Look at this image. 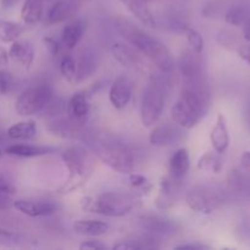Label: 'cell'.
<instances>
[{
  "label": "cell",
  "mask_w": 250,
  "mask_h": 250,
  "mask_svg": "<svg viewBox=\"0 0 250 250\" xmlns=\"http://www.w3.org/2000/svg\"><path fill=\"white\" fill-rule=\"evenodd\" d=\"M197 166L200 171H205L209 173H220L224 167V163H222V159L220 158V154L205 153L200 156Z\"/></svg>",
  "instance_id": "obj_31"
},
{
  "label": "cell",
  "mask_w": 250,
  "mask_h": 250,
  "mask_svg": "<svg viewBox=\"0 0 250 250\" xmlns=\"http://www.w3.org/2000/svg\"><path fill=\"white\" fill-rule=\"evenodd\" d=\"M9 51L0 46V66H7L9 65Z\"/></svg>",
  "instance_id": "obj_44"
},
{
  "label": "cell",
  "mask_w": 250,
  "mask_h": 250,
  "mask_svg": "<svg viewBox=\"0 0 250 250\" xmlns=\"http://www.w3.org/2000/svg\"><path fill=\"white\" fill-rule=\"evenodd\" d=\"M146 1H148V2H149V1H151V0H146Z\"/></svg>",
  "instance_id": "obj_50"
},
{
  "label": "cell",
  "mask_w": 250,
  "mask_h": 250,
  "mask_svg": "<svg viewBox=\"0 0 250 250\" xmlns=\"http://www.w3.org/2000/svg\"><path fill=\"white\" fill-rule=\"evenodd\" d=\"M199 77L188 80L187 85L171 109L173 122L183 129H192L197 126L207 112L208 92Z\"/></svg>",
  "instance_id": "obj_2"
},
{
  "label": "cell",
  "mask_w": 250,
  "mask_h": 250,
  "mask_svg": "<svg viewBox=\"0 0 250 250\" xmlns=\"http://www.w3.org/2000/svg\"><path fill=\"white\" fill-rule=\"evenodd\" d=\"M183 128L176 124H163L154 127L149 134V143L154 146H167L180 142Z\"/></svg>",
  "instance_id": "obj_13"
},
{
  "label": "cell",
  "mask_w": 250,
  "mask_h": 250,
  "mask_svg": "<svg viewBox=\"0 0 250 250\" xmlns=\"http://www.w3.org/2000/svg\"><path fill=\"white\" fill-rule=\"evenodd\" d=\"M82 125L83 122L75 121L67 116V119L62 117V119H56L51 121L49 124L48 129L56 136L62 137V138L84 139L88 132L83 128Z\"/></svg>",
  "instance_id": "obj_15"
},
{
  "label": "cell",
  "mask_w": 250,
  "mask_h": 250,
  "mask_svg": "<svg viewBox=\"0 0 250 250\" xmlns=\"http://www.w3.org/2000/svg\"><path fill=\"white\" fill-rule=\"evenodd\" d=\"M92 153L104 165L119 173L128 175L136 167V153L131 146L111 136H95L87 133L83 139Z\"/></svg>",
  "instance_id": "obj_3"
},
{
  "label": "cell",
  "mask_w": 250,
  "mask_h": 250,
  "mask_svg": "<svg viewBox=\"0 0 250 250\" xmlns=\"http://www.w3.org/2000/svg\"><path fill=\"white\" fill-rule=\"evenodd\" d=\"M132 93H133V83H132V81L125 75L119 76L110 87V104L116 110H124L131 102Z\"/></svg>",
  "instance_id": "obj_11"
},
{
  "label": "cell",
  "mask_w": 250,
  "mask_h": 250,
  "mask_svg": "<svg viewBox=\"0 0 250 250\" xmlns=\"http://www.w3.org/2000/svg\"><path fill=\"white\" fill-rule=\"evenodd\" d=\"M55 151L53 146H32V144H12L5 149V153L19 158H37V156L48 155Z\"/></svg>",
  "instance_id": "obj_25"
},
{
  "label": "cell",
  "mask_w": 250,
  "mask_h": 250,
  "mask_svg": "<svg viewBox=\"0 0 250 250\" xmlns=\"http://www.w3.org/2000/svg\"><path fill=\"white\" fill-rule=\"evenodd\" d=\"M238 55L242 60L250 63V44L249 45H242L238 48Z\"/></svg>",
  "instance_id": "obj_43"
},
{
  "label": "cell",
  "mask_w": 250,
  "mask_h": 250,
  "mask_svg": "<svg viewBox=\"0 0 250 250\" xmlns=\"http://www.w3.org/2000/svg\"><path fill=\"white\" fill-rule=\"evenodd\" d=\"M190 168V159L189 153L187 148H180L172 154L168 163V171H170V177L175 182L181 183L187 176L188 171Z\"/></svg>",
  "instance_id": "obj_19"
},
{
  "label": "cell",
  "mask_w": 250,
  "mask_h": 250,
  "mask_svg": "<svg viewBox=\"0 0 250 250\" xmlns=\"http://www.w3.org/2000/svg\"><path fill=\"white\" fill-rule=\"evenodd\" d=\"M160 236L146 232L144 234L129 237L124 241L114 244L112 249L116 250H142V249H159L161 247Z\"/></svg>",
  "instance_id": "obj_16"
},
{
  "label": "cell",
  "mask_w": 250,
  "mask_h": 250,
  "mask_svg": "<svg viewBox=\"0 0 250 250\" xmlns=\"http://www.w3.org/2000/svg\"><path fill=\"white\" fill-rule=\"evenodd\" d=\"M2 156V151H1V149H0V158H1Z\"/></svg>",
  "instance_id": "obj_49"
},
{
  "label": "cell",
  "mask_w": 250,
  "mask_h": 250,
  "mask_svg": "<svg viewBox=\"0 0 250 250\" xmlns=\"http://www.w3.org/2000/svg\"><path fill=\"white\" fill-rule=\"evenodd\" d=\"M167 85L163 77L151 75L143 93L141 105V121L144 127H151L159 121L165 109Z\"/></svg>",
  "instance_id": "obj_6"
},
{
  "label": "cell",
  "mask_w": 250,
  "mask_h": 250,
  "mask_svg": "<svg viewBox=\"0 0 250 250\" xmlns=\"http://www.w3.org/2000/svg\"><path fill=\"white\" fill-rule=\"evenodd\" d=\"M177 250H203V249H210L209 246L203 243H186L181 244V246L175 247Z\"/></svg>",
  "instance_id": "obj_42"
},
{
  "label": "cell",
  "mask_w": 250,
  "mask_h": 250,
  "mask_svg": "<svg viewBox=\"0 0 250 250\" xmlns=\"http://www.w3.org/2000/svg\"><path fill=\"white\" fill-rule=\"evenodd\" d=\"M73 229L83 236L99 237L107 233V231L110 229V225L102 220L81 219L73 222Z\"/></svg>",
  "instance_id": "obj_26"
},
{
  "label": "cell",
  "mask_w": 250,
  "mask_h": 250,
  "mask_svg": "<svg viewBox=\"0 0 250 250\" xmlns=\"http://www.w3.org/2000/svg\"><path fill=\"white\" fill-rule=\"evenodd\" d=\"M110 53L120 65L128 70L138 71V72L146 71V65L144 63L143 59L134 50L133 46L126 45L124 43H114L110 46Z\"/></svg>",
  "instance_id": "obj_10"
},
{
  "label": "cell",
  "mask_w": 250,
  "mask_h": 250,
  "mask_svg": "<svg viewBox=\"0 0 250 250\" xmlns=\"http://www.w3.org/2000/svg\"><path fill=\"white\" fill-rule=\"evenodd\" d=\"M66 114L70 119L84 124L90 114V103L87 93H75L66 104Z\"/></svg>",
  "instance_id": "obj_17"
},
{
  "label": "cell",
  "mask_w": 250,
  "mask_h": 250,
  "mask_svg": "<svg viewBox=\"0 0 250 250\" xmlns=\"http://www.w3.org/2000/svg\"><path fill=\"white\" fill-rule=\"evenodd\" d=\"M229 185L234 192L243 195H250V178L242 175L239 171H233L229 177Z\"/></svg>",
  "instance_id": "obj_33"
},
{
  "label": "cell",
  "mask_w": 250,
  "mask_h": 250,
  "mask_svg": "<svg viewBox=\"0 0 250 250\" xmlns=\"http://www.w3.org/2000/svg\"><path fill=\"white\" fill-rule=\"evenodd\" d=\"M6 134L14 141H31L37 136V125L33 120L17 122L9 127Z\"/></svg>",
  "instance_id": "obj_29"
},
{
  "label": "cell",
  "mask_w": 250,
  "mask_h": 250,
  "mask_svg": "<svg viewBox=\"0 0 250 250\" xmlns=\"http://www.w3.org/2000/svg\"><path fill=\"white\" fill-rule=\"evenodd\" d=\"M97 67L98 61L92 53L85 51L81 54L78 60L76 61V83H80L90 77L97 71Z\"/></svg>",
  "instance_id": "obj_28"
},
{
  "label": "cell",
  "mask_w": 250,
  "mask_h": 250,
  "mask_svg": "<svg viewBox=\"0 0 250 250\" xmlns=\"http://www.w3.org/2000/svg\"><path fill=\"white\" fill-rule=\"evenodd\" d=\"M137 224L143 231L158 234L160 237L171 236L180 231V225L175 220L159 216V215H143L138 217Z\"/></svg>",
  "instance_id": "obj_9"
},
{
  "label": "cell",
  "mask_w": 250,
  "mask_h": 250,
  "mask_svg": "<svg viewBox=\"0 0 250 250\" xmlns=\"http://www.w3.org/2000/svg\"><path fill=\"white\" fill-rule=\"evenodd\" d=\"M243 36L247 41L250 42V21L244 22V28H243Z\"/></svg>",
  "instance_id": "obj_47"
},
{
  "label": "cell",
  "mask_w": 250,
  "mask_h": 250,
  "mask_svg": "<svg viewBox=\"0 0 250 250\" xmlns=\"http://www.w3.org/2000/svg\"><path fill=\"white\" fill-rule=\"evenodd\" d=\"M43 0H24L21 7V19L27 26H36L43 17Z\"/></svg>",
  "instance_id": "obj_27"
},
{
  "label": "cell",
  "mask_w": 250,
  "mask_h": 250,
  "mask_svg": "<svg viewBox=\"0 0 250 250\" xmlns=\"http://www.w3.org/2000/svg\"><path fill=\"white\" fill-rule=\"evenodd\" d=\"M16 192L14 182L9 178V176L0 173V210L9 209L12 205L11 197Z\"/></svg>",
  "instance_id": "obj_32"
},
{
  "label": "cell",
  "mask_w": 250,
  "mask_h": 250,
  "mask_svg": "<svg viewBox=\"0 0 250 250\" xmlns=\"http://www.w3.org/2000/svg\"><path fill=\"white\" fill-rule=\"evenodd\" d=\"M141 205V199L132 193L121 190L104 192L97 197H84L81 207L84 211L94 212L107 217H122Z\"/></svg>",
  "instance_id": "obj_5"
},
{
  "label": "cell",
  "mask_w": 250,
  "mask_h": 250,
  "mask_svg": "<svg viewBox=\"0 0 250 250\" xmlns=\"http://www.w3.org/2000/svg\"><path fill=\"white\" fill-rule=\"evenodd\" d=\"M107 246L100 241H87L80 244L81 250H94V249H106Z\"/></svg>",
  "instance_id": "obj_41"
},
{
  "label": "cell",
  "mask_w": 250,
  "mask_h": 250,
  "mask_svg": "<svg viewBox=\"0 0 250 250\" xmlns=\"http://www.w3.org/2000/svg\"><path fill=\"white\" fill-rule=\"evenodd\" d=\"M217 41H219V43L224 46H232L234 45L237 42L234 33H232V32L229 31L220 32L219 36H217Z\"/></svg>",
  "instance_id": "obj_40"
},
{
  "label": "cell",
  "mask_w": 250,
  "mask_h": 250,
  "mask_svg": "<svg viewBox=\"0 0 250 250\" xmlns=\"http://www.w3.org/2000/svg\"><path fill=\"white\" fill-rule=\"evenodd\" d=\"M54 98V92L50 85L39 84L28 87L20 94L15 103V111L20 116H32L43 112Z\"/></svg>",
  "instance_id": "obj_7"
},
{
  "label": "cell",
  "mask_w": 250,
  "mask_h": 250,
  "mask_svg": "<svg viewBox=\"0 0 250 250\" xmlns=\"http://www.w3.org/2000/svg\"><path fill=\"white\" fill-rule=\"evenodd\" d=\"M114 26L117 33L129 45L149 59L156 67L163 72H172L175 68V59L163 42L126 17L117 16L114 20Z\"/></svg>",
  "instance_id": "obj_1"
},
{
  "label": "cell",
  "mask_w": 250,
  "mask_h": 250,
  "mask_svg": "<svg viewBox=\"0 0 250 250\" xmlns=\"http://www.w3.org/2000/svg\"><path fill=\"white\" fill-rule=\"evenodd\" d=\"M180 183L175 182L170 176L161 178L155 205L159 210H167L172 208L177 198V187Z\"/></svg>",
  "instance_id": "obj_21"
},
{
  "label": "cell",
  "mask_w": 250,
  "mask_h": 250,
  "mask_svg": "<svg viewBox=\"0 0 250 250\" xmlns=\"http://www.w3.org/2000/svg\"><path fill=\"white\" fill-rule=\"evenodd\" d=\"M9 58L15 63H19L24 70H28L34 60V48L28 42L15 41L9 49Z\"/></svg>",
  "instance_id": "obj_22"
},
{
  "label": "cell",
  "mask_w": 250,
  "mask_h": 250,
  "mask_svg": "<svg viewBox=\"0 0 250 250\" xmlns=\"http://www.w3.org/2000/svg\"><path fill=\"white\" fill-rule=\"evenodd\" d=\"M20 0H1V7L4 10H10L16 6Z\"/></svg>",
  "instance_id": "obj_46"
},
{
  "label": "cell",
  "mask_w": 250,
  "mask_h": 250,
  "mask_svg": "<svg viewBox=\"0 0 250 250\" xmlns=\"http://www.w3.org/2000/svg\"><path fill=\"white\" fill-rule=\"evenodd\" d=\"M61 159L67 167L68 177L58 188V193L66 195L87 185L95 170V155L89 148L71 146L62 151Z\"/></svg>",
  "instance_id": "obj_4"
},
{
  "label": "cell",
  "mask_w": 250,
  "mask_h": 250,
  "mask_svg": "<svg viewBox=\"0 0 250 250\" xmlns=\"http://www.w3.org/2000/svg\"><path fill=\"white\" fill-rule=\"evenodd\" d=\"M186 203L192 211L198 214H211L224 204L221 192L208 186H197L186 195Z\"/></svg>",
  "instance_id": "obj_8"
},
{
  "label": "cell",
  "mask_w": 250,
  "mask_h": 250,
  "mask_svg": "<svg viewBox=\"0 0 250 250\" xmlns=\"http://www.w3.org/2000/svg\"><path fill=\"white\" fill-rule=\"evenodd\" d=\"M85 29H87V22L83 19H76L66 24L62 29V33H61L62 43L65 44L66 48L70 49V50L75 49L82 39Z\"/></svg>",
  "instance_id": "obj_24"
},
{
  "label": "cell",
  "mask_w": 250,
  "mask_h": 250,
  "mask_svg": "<svg viewBox=\"0 0 250 250\" xmlns=\"http://www.w3.org/2000/svg\"><path fill=\"white\" fill-rule=\"evenodd\" d=\"M24 31H26V27L23 24L0 20V43H12L17 41Z\"/></svg>",
  "instance_id": "obj_30"
},
{
  "label": "cell",
  "mask_w": 250,
  "mask_h": 250,
  "mask_svg": "<svg viewBox=\"0 0 250 250\" xmlns=\"http://www.w3.org/2000/svg\"><path fill=\"white\" fill-rule=\"evenodd\" d=\"M82 0H56L46 15V23L59 24L72 19L80 10Z\"/></svg>",
  "instance_id": "obj_14"
},
{
  "label": "cell",
  "mask_w": 250,
  "mask_h": 250,
  "mask_svg": "<svg viewBox=\"0 0 250 250\" xmlns=\"http://www.w3.org/2000/svg\"><path fill=\"white\" fill-rule=\"evenodd\" d=\"M126 9L141 22L143 26L153 28L156 26L155 17L149 7V2L146 0H120Z\"/></svg>",
  "instance_id": "obj_23"
},
{
  "label": "cell",
  "mask_w": 250,
  "mask_h": 250,
  "mask_svg": "<svg viewBox=\"0 0 250 250\" xmlns=\"http://www.w3.org/2000/svg\"><path fill=\"white\" fill-rule=\"evenodd\" d=\"M178 70L181 75L187 80L190 78L199 77L202 75V60H200V54L195 53L192 49H187L181 54L178 59Z\"/></svg>",
  "instance_id": "obj_20"
},
{
  "label": "cell",
  "mask_w": 250,
  "mask_h": 250,
  "mask_svg": "<svg viewBox=\"0 0 250 250\" xmlns=\"http://www.w3.org/2000/svg\"><path fill=\"white\" fill-rule=\"evenodd\" d=\"M60 72L68 83H76V60L71 55H65L61 59Z\"/></svg>",
  "instance_id": "obj_35"
},
{
  "label": "cell",
  "mask_w": 250,
  "mask_h": 250,
  "mask_svg": "<svg viewBox=\"0 0 250 250\" xmlns=\"http://www.w3.org/2000/svg\"><path fill=\"white\" fill-rule=\"evenodd\" d=\"M186 38H187L188 44H189V48L192 50H194L195 53L202 54V51L204 50V38H203L202 33L199 31L194 28H189L188 27L185 32Z\"/></svg>",
  "instance_id": "obj_37"
},
{
  "label": "cell",
  "mask_w": 250,
  "mask_h": 250,
  "mask_svg": "<svg viewBox=\"0 0 250 250\" xmlns=\"http://www.w3.org/2000/svg\"><path fill=\"white\" fill-rule=\"evenodd\" d=\"M225 20L231 26H242L247 21V10L243 6H232L225 15Z\"/></svg>",
  "instance_id": "obj_36"
},
{
  "label": "cell",
  "mask_w": 250,
  "mask_h": 250,
  "mask_svg": "<svg viewBox=\"0 0 250 250\" xmlns=\"http://www.w3.org/2000/svg\"><path fill=\"white\" fill-rule=\"evenodd\" d=\"M12 207L21 214L28 217H42L54 214L58 210V204L53 200L19 199L12 203Z\"/></svg>",
  "instance_id": "obj_12"
},
{
  "label": "cell",
  "mask_w": 250,
  "mask_h": 250,
  "mask_svg": "<svg viewBox=\"0 0 250 250\" xmlns=\"http://www.w3.org/2000/svg\"><path fill=\"white\" fill-rule=\"evenodd\" d=\"M2 139H4V138H2V132H1V131H0V142H1V141H2Z\"/></svg>",
  "instance_id": "obj_48"
},
{
  "label": "cell",
  "mask_w": 250,
  "mask_h": 250,
  "mask_svg": "<svg viewBox=\"0 0 250 250\" xmlns=\"http://www.w3.org/2000/svg\"><path fill=\"white\" fill-rule=\"evenodd\" d=\"M43 43L51 56L59 55V53H60V44H59V42L55 38H53V37H44Z\"/></svg>",
  "instance_id": "obj_39"
},
{
  "label": "cell",
  "mask_w": 250,
  "mask_h": 250,
  "mask_svg": "<svg viewBox=\"0 0 250 250\" xmlns=\"http://www.w3.org/2000/svg\"><path fill=\"white\" fill-rule=\"evenodd\" d=\"M241 161L243 167L250 172V151H246V153H243V155H242L241 158Z\"/></svg>",
  "instance_id": "obj_45"
},
{
  "label": "cell",
  "mask_w": 250,
  "mask_h": 250,
  "mask_svg": "<svg viewBox=\"0 0 250 250\" xmlns=\"http://www.w3.org/2000/svg\"><path fill=\"white\" fill-rule=\"evenodd\" d=\"M229 133L227 127V120L222 112H220L216 117L215 126L210 132V142L217 154H224L229 146Z\"/></svg>",
  "instance_id": "obj_18"
},
{
  "label": "cell",
  "mask_w": 250,
  "mask_h": 250,
  "mask_svg": "<svg viewBox=\"0 0 250 250\" xmlns=\"http://www.w3.org/2000/svg\"><path fill=\"white\" fill-rule=\"evenodd\" d=\"M15 78L9 71L0 70V95H7L14 90Z\"/></svg>",
  "instance_id": "obj_38"
},
{
  "label": "cell",
  "mask_w": 250,
  "mask_h": 250,
  "mask_svg": "<svg viewBox=\"0 0 250 250\" xmlns=\"http://www.w3.org/2000/svg\"><path fill=\"white\" fill-rule=\"evenodd\" d=\"M128 183L132 189L137 190L141 194H148L151 190V188H153L148 178L144 177L143 175H139V173H128Z\"/></svg>",
  "instance_id": "obj_34"
}]
</instances>
